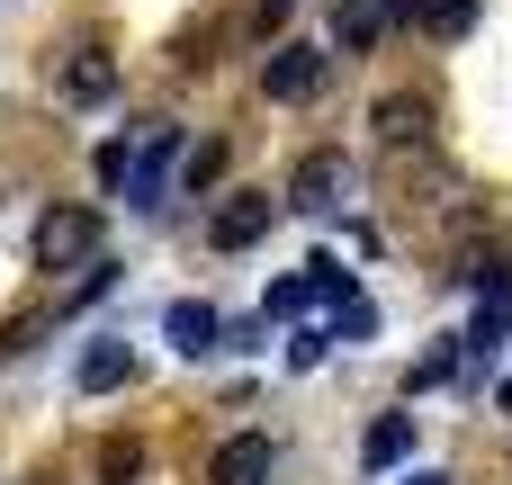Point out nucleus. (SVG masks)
<instances>
[{
	"label": "nucleus",
	"mask_w": 512,
	"mask_h": 485,
	"mask_svg": "<svg viewBox=\"0 0 512 485\" xmlns=\"http://www.w3.org/2000/svg\"><path fill=\"white\" fill-rule=\"evenodd\" d=\"M99 252V207H45L36 216V270H81Z\"/></svg>",
	"instance_id": "nucleus-1"
},
{
	"label": "nucleus",
	"mask_w": 512,
	"mask_h": 485,
	"mask_svg": "<svg viewBox=\"0 0 512 485\" xmlns=\"http://www.w3.org/2000/svg\"><path fill=\"white\" fill-rule=\"evenodd\" d=\"M369 135H378L387 153H423V144H432V99H423V90H387V99L369 108Z\"/></svg>",
	"instance_id": "nucleus-2"
},
{
	"label": "nucleus",
	"mask_w": 512,
	"mask_h": 485,
	"mask_svg": "<svg viewBox=\"0 0 512 485\" xmlns=\"http://www.w3.org/2000/svg\"><path fill=\"white\" fill-rule=\"evenodd\" d=\"M261 90H270L279 108H297V99H315V90H324V54H315V45H279V54L261 63Z\"/></svg>",
	"instance_id": "nucleus-3"
},
{
	"label": "nucleus",
	"mask_w": 512,
	"mask_h": 485,
	"mask_svg": "<svg viewBox=\"0 0 512 485\" xmlns=\"http://www.w3.org/2000/svg\"><path fill=\"white\" fill-rule=\"evenodd\" d=\"M270 216H279V198L243 189V198H225V207H216V225H207V234H216V252H252V243L270 234Z\"/></svg>",
	"instance_id": "nucleus-4"
},
{
	"label": "nucleus",
	"mask_w": 512,
	"mask_h": 485,
	"mask_svg": "<svg viewBox=\"0 0 512 485\" xmlns=\"http://www.w3.org/2000/svg\"><path fill=\"white\" fill-rule=\"evenodd\" d=\"M171 162H180V126H171V135H153V144L126 162V198H135V207H162V189H171Z\"/></svg>",
	"instance_id": "nucleus-5"
},
{
	"label": "nucleus",
	"mask_w": 512,
	"mask_h": 485,
	"mask_svg": "<svg viewBox=\"0 0 512 485\" xmlns=\"http://www.w3.org/2000/svg\"><path fill=\"white\" fill-rule=\"evenodd\" d=\"M342 189H351V171H342V153H306L297 162V180H288V207H342Z\"/></svg>",
	"instance_id": "nucleus-6"
},
{
	"label": "nucleus",
	"mask_w": 512,
	"mask_h": 485,
	"mask_svg": "<svg viewBox=\"0 0 512 485\" xmlns=\"http://www.w3.org/2000/svg\"><path fill=\"white\" fill-rule=\"evenodd\" d=\"M108 90H117V63H108L99 45H81V54H63V99H72V108H99Z\"/></svg>",
	"instance_id": "nucleus-7"
},
{
	"label": "nucleus",
	"mask_w": 512,
	"mask_h": 485,
	"mask_svg": "<svg viewBox=\"0 0 512 485\" xmlns=\"http://www.w3.org/2000/svg\"><path fill=\"white\" fill-rule=\"evenodd\" d=\"M387 27H396V18H387V0H342V9H333V45H342V54H369Z\"/></svg>",
	"instance_id": "nucleus-8"
},
{
	"label": "nucleus",
	"mask_w": 512,
	"mask_h": 485,
	"mask_svg": "<svg viewBox=\"0 0 512 485\" xmlns=\"http://www.w3.org/2000/svg\"><path fill=\"white\" fill-rule=\"evenodd\" d=\"M261 468H270V441H261V432H243V441H225V450H216V468H207V477H216V485H261Z\"/></svg>",
	"instance_id": "nucleus-9"
},
{
	"label": "nucleus",
	"mask_w": 512,
	"mask_h": 485,
	"mask_svg": "<svg viewBox=\"0 0 512 485\" xmlns=\"http://www.w3.org/2000/svg\"><path fill=\"white\" fill-rule=\"evenodd\" d=\"M162 333H171V351H216V306L180 297V306L162 315Z\"/></svg>",
	"instance_id": "nucleus-10"
},
{
	"label": "nucleus",
	"mask_w": 512,
	"mask_h": 485,
	"mask_svg": "<svg viewBox=\"0 0 512 485\" xmlns=\"http://www.w3.org/2000/svg\"><path fill=\"white\" fill-rule=\"evenodd\" d=\"M126 378H135V351H126V342H90V351H81V387H90V396H108V387H126Z\"/></svg>",
	"instance_id": "nucleus-11"
},
{
	"label": "nucleus",
	"mask_w": 512,
	"mask_h": 485,
	"mask_svg": "<svg viewBox=\"0 0 512 485\" xmlns=\"http://www.w3.org/2000/svg\"><path fill=\"white\" fill-rule=\"evenodd\" d=\"M360 450H369V468L387 477V468H405V459H414V423H405V414H378Z\"/></svg>",
	"instance_id": "nucleus-12"
},
{
	"label": "nucleus",
	"mask_w": 512,
	"mask_h": 485,
	"mask_svg": "<svg viewBox=\"0 0 512 485\" xmlns=\"http://www.w3.org/2000/svg\"><path fill=\"white\" fill-rule=\"evenodd\" d=\"M216 180H225V144L207 135V144H189V162H180V189H198V198H207Z\"/></svg>",
	"instance_id": "nucleus-13"
},
{
	"label": "nucleus",
	"mask_w": 512,
	"mask_h": 485,
	"mask_svg": "<svg viewBox=\"0 0 512 485\" xmlns=\"http://www.w3.org/2000/svg\"><path fill=\"white\" fill-rule=\"evenodd\" d=\"M342 297H360L351 270H342V261H306V306H342Z\"/></svg>",
	"instance_id": "nucleus-14"
},
{
	"label": "nucleus",
	"mask_w": 512,
	"mask_h": 485,
	"mask_svg": "<svg viewBox=\"0 0 512 485\" xmlns=\"http://www.w3.org/2000/svg\"><path fill=\"white\" fill-rule=\"evenodd\" d=\"M477 9H486V0H423V27H432V36H468Z\"/></svg>",
	"instance_id": "nucleus-15"
},
{
	"label": "nucleus",
	"mask_w": 512,
	"mask_h": 485,
	"mask_svg": "<svg viewBox=\"0 0 512 485\" xmlns=\"http://www.w3.org/2000/svg\"><path fill=\"white\" fill-rule=\"evenodd\" d=\"M135 468H144V450H135V441H108V450H99V477H108V485H126Z\"/></svg>",
	"instance_id": "nucleus-16"
},
{
	"label": "nucleus",
	"mask_w": 512,
	"mask_h": 485,
	"mask_svg": "<svg viewBox=\"0 0 512 485\" xmlns=\"http://www.w3.org/2000/svg\"><path fill=\"white\" fill-rule=\"evenodd\" d=\"M324 351H333V333H324V324H306V333H297V342H288V360H297V369H315V360H324Z\"/></svg>",
	"instance_id": "nucleus-17"
},
{
	"label": "nucleus",
	"mask_w": 512,
	"mask_h": 485,
	"mask_svg": "<svg viewBox=\"0 0 512 485\" xmlns=\"http://www.w3.org/2000/svg\"><path fill=\"white\" fill-rule=\"evenodd\" d=\"M270 315H306V279H279L270 288Z\"/></svg>",
	"instance_id": "nucleus-18"
},
{
	"label": "nucleus",
	"mask_w": 512,
	"mask_h": 485,
	"mask_svg": "<svg viewBox=\"0 0 512 485\" xmlns=\"http://www.w3.org/2000/svg\"><path fill=\"white\" fill-rule=\"evenodd\" d=\"M387 18H396V27H414V18H423V0H387Z\"/></svg>",
	"instance_id": "nucleus-19"
},
{
	"label": "nucleus",
	"mask_w": 512,
	"mask_h": 485,
	"mask_svg": "<svg viewBox=\"0 0 512 485\" xmlns=\"http://www.w3.org/2000/svg\"><path fill=\"white\" fill-rule=\"evenodd\" d=\"M495 405H504V414H512V378H504V387H495Z\"/></svg>",
	"instance_id": "nucleus-20"
},
{
	"label": "nucleus",
	"mask_w": 512,
	"mask_h": 485,
	"mask_svg": "<svg viewBox=\"0 0 512 485\" xmlns=\"http://www.w3.org/2000/svg\"><path fill=\"white\" fill-rule=\"evenodd\" d=\"M405 485H450V477H432V468H423V477H405Z\"/></svg>",
	"instance_id": "nucleus-21"
}]
</instances>
